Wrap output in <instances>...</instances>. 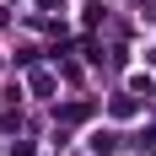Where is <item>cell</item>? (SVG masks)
I'll return each mask as SVG.
<instances>
[{
  "label": "cell",
  "mask_w": 156,
  "mask_h": 156,
  "mask_svg": "<svg viewBox=\"0 0 156 156\" xmlns=\"http://www.w3.org/2000/svg\"><path fill=\"white\" fill-rule=\"evenodd\" d=\"M92 151H97V156H113V151H119V140H113V135H102V129H97V135H92Z\"/></svg>",
  "instance_id": "obj_1"
},
{
  "label": "cell",
  "mask_w": 156,
  "mask_h": 156,
  "mask_svg": "<svg viewBox=\"0 0 156 156\" xmlns=\"http://www.w3.org/2000/svg\"><path fill=\"white\" fill-rule=\"evenodd\" d=\"M38 5H43V11H48V5H59V0H38Z\"/></svg>",
  "instance_id": "obj_3"
},
{
  "label": "cell",
  "mask_w": 156,
  "mask_h": 156,
  "mask_svg": "<svg viewBox=\"0 0 156 156\" xmlns=\"http://www.w3.org/2000/svg\"><path fill=\"white\" fill-rule=\"evenodd\" d=\"M32 92H38V97H48V92H54V76H43V70H38V76H32Z\"/></svg>",
  "instance_id": "obj_2"
}]
</instances>
